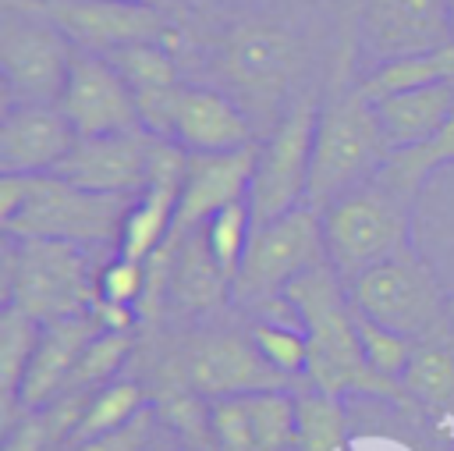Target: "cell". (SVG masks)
I'll return each mask as SVG.
<instances>
[{
  "label": "cell",
  "instance_id": "cell-2",
  "mask_svg": "<svg viewBox=\"0 0 454 451\" xmlns=\"http://www.w3.org/2000/svg\"><path fill=\"white\" fill-rule=\"evenodd\" d=\"M309 64L301 32L277 14H248L231 21L213 50V67L255 131H270L298 96L301 71Z\"/></svg>",
  "mask_w": 454,
  "mask_h": 451
},
{
  "label": "cell",
  "instance_id": "cell-38",
  "mask_svg": "<svg viewBox=\"0 0 454 451\" xmlns=\"http://www.w3.org/2000/svg\"><path fill=\"white\" fill-rule=\"evenodd\" d=\"M209 451H216V447H209Z\"/></svg>",
  "mask_w": 454,
  "mask_h": 451
},
{
  "label": "cell",
  "instance_id": "cell-19",
  "mask_svg": "<svg viewBox=\"0 0 454 451\" xmlns=\"http://www.w3.org/2000/svg\"><path fill=\"white\" fill-rule=\"evenodd\" d=\"M99 330H106V327L99 323L96 313L43 323L35 352H32L25 380H21V391H18V412H32V408H43L53 398H60L78 366V355Z\"/></svg>",
  "mask_w": 454,
  "mask_h": 451
},
{
  "label": "cell",
  "instance_id": "cell-4",
  "mask_svg": "<svg viewBox=\"0 0 454 451\" xmlns=\"http://www.w3.org/2000/svg\"><path fill=\"white\" fill-rule=\"evenodd\" d=\"M153 391L184 387L209 401L231 394H252L270 387H291L255 348L252 330L223 323H195L174 330L149 355Z\"/></svg>",
  "mask_w": 454,
  "mask_h": 451
},
{
  "label": "cell",
  "instance_id": "cell-21",
  "mask_svg": "<svg viewBox=\"0 0 454 451\" xmlns=\"http://www.w3.org/2000/svg\"><path fill=\"white\" fill-rule=\"evenodd\" d=\"M372 107H376V121H380V131L390 153L411 149L419 142H429L454 114V82L401 89L394 96L376 99Z\"/></svg>",
  "mask_w": 454,
  "mask_h": 451
},
{
  "label": "cell",
  "instance_id": "cell-9",
  "mask_svg": "<svg viewBox=\"0 0 454 451\" xmlns=\"http://www.w3.org/2000/svg\"><path fill=\"white\" fill-rule=\"evenodd\" d=\"M78 46L35 0H0L4 103H57Z\"/></svg>",
  "mask_w": 454,
  "mask_h": 451
},
{
  "label": "cell",
  "instance_id": "cell-31",
  "mask_svg": "<svg viewBox=\"0 0 454 451\" xmlns=\"http://www.w3.org/2000/svg\"><path fill=\"white\" fill-rule=\"evenodd\" d=\"M202 227H206L209 252L216 256L220 270L234 281V277H238V266H241V259H245L248 238H252V210H248V199L223 206V210L213 213Z\"/></svg>",
  "mask_w": 454,
  "mask_h": 451
},
{
  "label": "cell",
  "instance_id": "cell-17",
  "mask_svg": "<svg viewBox=\"0 0 454 451\" xmlns=\"http://www.w3.org/2000/svg\"><path fill=\"white\" fill-rule=\"evenodd\" d=\"M170 138L184 153H231L255 146V124L231 92L216 85H181Z\"/></svg>",
  "mask_w": 454,
  "mask_h": 451
},
{
  "label": "cell",
  "instance_id": "cell-32",
  "mask_svg": "<svg viewBox=\"0 0 454 451\" xmlns=\"http://www.w3.org/2000/svg\"><path fill=\"white\" fill-rule=\"evenodd\" d=\"M355 323H358V337H362V352L369 359V366L390 380H401V373L408 369V359H411V348H415V337L408 334H397L376 320H369L365 313L355 309Z\"/></svg>",
  "mask_w": 454,
  "mask_h": 451
},
{
  "label": "cell",
  "instance_id": "cell-13",
  "mask_svg": "<svg viewBox=\"0 0 454 451\" xmlns=\"http://www.w3.org/2000/svg\"><path fill=\"white\" fill-rule=\"evenodd\" d=\"M355 36L372 67L454 43L447 0H365Z\"/></svg>",
  "mask_w": 454,
  "mask_h": 451
},
{
  "label": "cell",
  "instance_id": "cell-20",
  "mask_svg": "<svg viewBox=\"0 0 454 451\" xmlns=\"http://www.w3.org/2000/svg\"><path fill=\"white\" fill-rule=\"evenodd\" d=\"M170 245V241H163ZM234 302V281L220 270L209 252L206 227L188 231L170 245V284H167V313L174 309L181 320H206L223 313Z\"/></svg>",
  "mask_w": 454,
  "mask_h": 451
},
{
  "label": "cell",
  "instance_id": "cell-29",
  "mask_svg": "<svg viewBox=\"0 0 454 451\" xmlns=\"http://www.w3.org/2000/svg\"><path fill=\"white\" fill-rule=\"evenodd\" d=\"M135 348H138L135 330H99L78 355L67 391H96V387L117 380L121 369L128 366V359L135 355Z\"/></svg>",
  "mask_w": 454,
  "mask_h": 451
},
{
  "label": "cell",
  "instance_id": "cell-35",
  "mask_svg": "<svg viewBox=\"0 0 454 451\" xmlns=\"http://www.w3.org/2000/svg\"><path fill=\"white\" fill-rule=\"evenodd\" d=\"M447 14H450V36H454V0H447Z\"/></svg>",
  "mask_w": 454,
  "mask_h": 451
},
{
  "label": "cell",
  "instance_id": "cell-11",
  "mask_svg": "<svg viewBox=\"0 0 454 451\" xmlns=\"http://www.w3.org/2000/svg\"><path fill=\"white\" fill-rule=\"evenodd\" d=\"M316 117H319V99L312 92H298L291 107L280 114V121L259 142L255 174L248 188L252 227L273 217H284L294 206H305Z\"/></svg>",
  "mask_w": 454,
  "mask_h": 451
},
{
  "label": "cell",
  "instance_id": "cell-8",
  "mask_svg": "<svg viewBox=\"0 0 454 451\" xmlns=\"http://www.w3.org/2000/svg\"><path fill=\"white\" fill-rule=\"evenodd\" d=\"M348 298L369 320L408 337L433 334L454 320V298L415 245L355 273L348 281Z\"/></svg>",
  "mask_w": 454,
  "mask_h": 451
},
{
  "label": "cell",
  "instance_id": "cell-37",
  "mask_svg": "<svg viewBox=\"0 0 454 451\" xmlns=\"http://www.w3.org/2000/svg\"><path fill=\"white\" fill-rule=\"evenodd\" d=\"M145 4H160V0H145Z\"/></svg>",
  "mask_w": 454,
  "mask_h": 451
},
{
  "label": "cell",
  "instance_id": "cell-34",
  "mask_svg": "<svg viewBox=\"0 0 454 451\" xmlns=\"http://www.w3.org/2000/svg\"><path fill=\"white\" fill-rule=\"evenodd\" d=\"M156 430H160V412L156 405H145L135 419H128L124 426L96 437V440H85V444H74V447H64V451H153L156 444Z\"/></svg>",
  "mask_w": 454,
  "mask_h": 451
},
{
  "label": "cell",
  "instance_id": "cell-18",
  "mask_svg": "<svg viewBox=\"0 0 454 451\" xmlns=\"http://www.w3.org/2000/svg\"><path fill=\"white\" fill-rule=\"evenodd\" d=\"M74 138L78 135L57 103H4L0 174H50Z\"/></svg>",
  "mask_w": 454,
  "mask_h": 451
},
{
  "label": "cell",
  "instance_id": "cell-28",
  "mask_svg": "<svg viewBox=\"0 0 454 451\" xmlns=\"http://www.w3.org/2000/svg\"><path fill=\"white\" fill-rule=\"evenodd\" d=\"M443 163H454V114L447 117V124L429 138V142H419L411 149H397L387 156V163L376 170L380 178H387L394 188L408 192V195H419L422 181L443 167Z\"/></svg>",
  "mask_w": 454,
  "mask_h": 451
},
{
  "label": "cell",
  "instance_id": "cell-33",
  "mask_svg": "<svg viewBox=\"0 0 454 451\" xmlns=\"http://www.w3.org/2000/svg\"><path fill=\"white\" fill-rule=\"evenodd\" d=\"M142 295H145V263L128 259L121 252H114L106 263H99V270H96V302L138 309Z\"/></svg>",
  "mask_w": 454,
  "mask_h": 451
},
{
  "label": "cell",
  "instance_id": "cell-22",
  "mask_svg": "<svg viewBox=\"0 0 454 451\" xmlns=\"http://www.w3.org/2000/svg\"><path fill=\"white\" fill-rule=\"evenodd\" d=\"M401 384L415 405V412L450 423L454 419V320L436 327L433 334L415 337L408 369Z\"/></svg>",
  "mask_w": 454,
  "mask_h": 451
},
{
  "label": "cell",
  "instance_id": "cell-24",
  "mask_svg": "<svg viewBox=\"0 0 454 451\" xmlns=\"http://www.w3.org/2000/svg\"><path fill=\"white\" fill-rule=\"evenodd\" d=\"M145 387L142 380H131V376H117L96 391L85 394V405L78 412V423L67 437L64 447H74V444H85V440H96L117 426H124L128 419H135L142 408H145Z\"/></svg>",
  "mask_w": 454,
  "mask_h": 451
},
{
  "label": "cell",
  "instance_id": "cell-14",
  "mask_svg": "<svg viewBox=\"0 0 454 451\" xmlns=\"http://www.w3.org/2000/svg\"><path fill=\"white\" fill-rule=\"evenodd\" d=\"M57 107L71 121L74 135H114L142 128L131 85L103 53H74Z\"/></svg>",
  "mask_w": 454,
  "mask_h": 451
},
{
  "label": "cell",
  "instance_id": "cell-36",
  "mask_svg": "<svg viewBox=\"0 0 454 451\" xmlns=\"http://www.w3.org/2000/svg\"><path fill=\"white\" fill-rule=\"evenodd\" d=\"M177 451H202V447H188V444H181V447H177Z\"/></svg>",
  "mask_w": 454,
  "mask_h": 451
},
{
  "label": "cell",
  "instance_id": "cell-10",
  "mask_svg": "<svg viewBox=\"0 0 454 451\" xmlns=\"http://www.w3.org/2000/svg\"><path fill=\"white\" fill-rule=\"evenodd\" d=\"M319 263H326L319 210L294 206L284 217L255 224L234 277V305L273 309L284 302V288Z\"/></svg>",
  "mask_w": 454,
  "mask_h": 451
},
{
  "label": "cell",
  "instance_id": "cell-5",
  "mask_svg": "<svg viewBox=\"0 0 454 451\" xmlns=\"http://www.w3.org/2000/svg\"><path fill=\"white\" fill-rule=\"evenodd\" d=\"M387 156L390 146L380 131L376 107L362 96L358 78H348V64H340L333 85L319 99L305 206L323 210L351 185L372 178L387 163Z\"/></svg>",
  "mask_w": 454,
  "mask_h": 451
},
{
  "label": "cell",
  "instance_id": "cell-15",
  "mask_svg": "<svg viewBox=\"0 0 454 451\" xmlns=\"http://www.w3.org/2000/svg\"><path fill=\"white\" fill-rule=\"evenodd\" d=\"M156 135L145 128L114 131V135H78L67 156L50 170L89 192L138 195L149 181Z\"/></svg>",
  "mask_w": 454,
  "mask_h": 451
},
{
  "label": "cell",
  "instance_id": "cell-1",
  "mask_svg": "<svg viewBox=\"0 0 454 451\" xmlns=\"http://www.w3.org/2000/svg\"><path fill=\"white\" fill-rule=\"evenodd\" d=\"M284 302L298 316V323L309 337L305 380L312 387L337 394V398H348V394L376 398L394 408L415 412L404 384L390 380L369 366V359L362 352L358 323H355V305L348 298V284L330 263H319V266L305 270L301 277H294L284 288Z\"/></svg>",
  "mask_w": 454,
  "mask_h": 451
},
{
  "label": "cell",
  "instance_id": "cell-25",
  "mask_svg": "<svg viewBox=\"0 0 454 451\" xmlns=\"http://www.w3.org/2000/svg\"><path fill=\"white\" fill-rule=\"evenodd\" d=\"M433 82H454V43H447L440 50H426V53L376 64L358 78V89L369 103H376V99L394 96L401 89L433 85Z\"/></svg>",
  "mask_w": 454,
  "mask_h": 451
},
{
  "label": "cell",
  "instance_id": "cell-7",
  "mask_svg": "<svg viewBox=\"0 0 454 451\" xmlns=\"http://www.w3.org/2000/svg\"><path fill=\"white\" fill-rule=\"evenodd\" d=\"M96 270L99 266L85 245L4 234V305H14L39 323L92 313Z\"/></svg>",
  "mask_w": 454,
  "mask_h": 451
},
{
  "label": "cell",
  "instance_id": "cell-27",
  "mask_svg": "<svg viewBox=\"0 0 454 451\" xmlns=\"http://www.w3.org/2000/svg\"><path fill=\"white\" fill-rule=\"evenodd\" d=\"M294 408H298V451H348L351 423L344 412V398L309 384L294 391Z\"/></svg>",
  "mask_w": 454,
  "mask_h": 451
},
{
  "label": "cell",
  "instance_id": "cell-30",
  "mask_svg": "<svg viewBox=\"0 0 454 451\" xmlns=\"http://www.w3.org/2000/svg\"><path fill=\"white\" fill-rule=\"evenodd\" d=\"M252 341L259 348V355L291 384V380H305V366H309V337L305 330L280 323L273 316H259L252 327Z\"/></svg>",
  "mask_w": 454,
  "mask_h": 451
},
{
  "label": "cell",
  "instance_id": "cell-23",
  "mask_svg": "<svg viewBox=\"0 0 454 451\" xmlns=\"http://www.w3.org/2000/svg\"><path fill=\"white\" fill-rule=\"evenodd\" d=\"M39 330H43L39 320H32L28 313H21L14 305H4V313H0V423H4V430L21 415L18 391H21L28 359L35 352Z\"/></svg>",
  "mask_w": 454,
  "mask_h": 451
},
{
  "label": "cell",
  "instance_id": "cell-6",
  "mask_svg": "<svg viewBox=\"0 0 454 451\" xmlns=\"http://www.w3.org/2000/svg\"><path fill=\"white\" fill-rule=\"evenodd\" d=\"M411 206H415V195L372 174L319 210L326 263L344 277V284L355 273L369 270L372 263H383L415 245Z\"/></svg>",
  "mask_w": 454,
  "mask_h": 451
},
{
  "label": "cell",
  "instance_id": "cell-16",
  "mask_svg": "<svg viewBox=\"0 0 454 451\" xmlns=\"http://www.w3.org/2000/svg\"><path fill=\"white\" fill-rule=\"evenodd\" d=\"M255 153H259V142L245 149H231V153H188V170H184V185L177 195L174 227L167 238L170 245L181 241L188 231L202 227L223 206L248 199L252 174H255Z\"/></svg>",
  "mask_w": 454,
  "mask_h": 451
},
{
  "label": "cell",
  "instance_id": "cell-26",
  "mask_svg": "<svg viewBox=\"0 0 454 451\" xmlns=\"http://www.w3.org/2000/svg\"><path fill=\"white\" fill-rule=\"evenodd\" d=\"M252 451H298V408L291 387L241 394Z\"/></svg>",
  "mask_w": 454,
  "mask_h": 451
},
{
  "label": "cell",
  "instance_id": "cell-3",
  "mask_svg": "<svg viewBox=\"0 0 454 451\" xmlns=\"http://www.w3.org/2000/svg\"><path fill=\"white\" fill-rule=\"evenodd\" d=\"M135 195L89 192L57 174H0V227L11 238L114 245Z\"/></svg>",
  "mask_w": 454,
  "mask_h": 451
},
{
  "label": "cell",
  "instance_id": "cell-12",
  "mask_svg": "<svg viewBox=\"0 0 454 451\" xmlns=\"http://www.w3.org/2000/svg\"><path fill=\"white\" fill-rule=\"evenodd\" d=\"M43 14L89 53H110L135 43H170L174 25L160 4L145 0H35Z\"/></svg>",
  "mask_w": 454,
  "mask_h": 451
}]
</instances>
